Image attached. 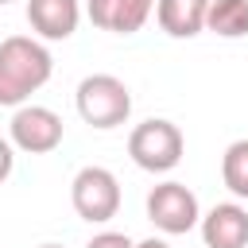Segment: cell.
I'll use <instances>...</instances> for the list:
<instances>
[{
  "label": "cell",
  "mask_w": 248,
  "mask_h": 248,
  "mask_svg": "<svg viewBox=\"0 0 248 248\" xmlns=\"http://www.w3.org/2000/svg\"><path fill=\"white\" fill-rule=\"evenodd\" d=\"M205 27L221 39H240L248 35V0H209Z\"/></svg>",
  "instance_id": "11"
},
{
  "label": "cell",
  "mask_w": 248,
  "mask_h": 248,
  "mask_svg": "<svg viewBox=\"0 0 248 248\" xmlns=\"http://www.w3.org/2000/svg\"><path fill=\"white\" fill-rule=\"evenodd\" d=\"M85 248H132V240H128L124 232H97Z\"/></svg>",
  "instance_id": "13"
},
{
  "label": "cell",
  "mask_w": 248,
  "mask_h": 248,
  "mask_svg": "<svg viewBox=\"0 0 248 248\" xmlns=\"http://www.w3.org/2000/svg\"><path fill=\"white\" fill-rule=\"evenodd\" d=\"M209 0H155V19L170 39H194L205 31Z\"/></svg>",
  "instance_id": "10"
},
{
  "label": "cell",
  "mask_w": 248,
  "mask_h": 248,
  "mask_svg": "<svg viewBox=\"0 0 248 248\" xmlns=\"http://www.w3.org/2000/svg\"><path fill=\"white\" fill-rule=\"evenodd\" d=\"M85 12L101 31L136 35L147 23V16L155 12V0H85Z\"/></svg>",
  "instance_id": "8"
},
{
  "label": "cell",
  "mask_w": 248,
  "mask_h": 248,
  "mask_svg": "<svg viewBox=\"0 0 248 248\" xmlns=\"http://www.w3.org/2000/svg\"><path fill=\"white\" fill-rule=\"evenodd\" d=\"M182 147H186V143H182L178 124H170V120H163V116H151V120L136 124L132 136H128V155H132V163H136L140 170H151V174L174 170L178 159H182Z\"/></svg>",
  "instance_id": "3"
},
{
  "label": "cell",
  "mask_w": 248,
  "mask_h": 248,
  "mask_svg": "<svg viewBox=\"0 0 248 248\" xmlns=\"http://www.w3.org/2000/svg\"><path fill=\"white\" fill-rule=\"evenodd\" d=\"M198 225H202L205 248H248V209L236 202L213 205Z\"/></svg>",
  "instance_id": "7"
},
{
  "label": "cell",
  "mask_w": 248,
  "mask_h": 248,
  "mask_svg": "<svg viewBox=\"0 0 248 248\" xmlns=\"http://www.w3.org/2000/svg\"><path fill=\"white\" fill-rule=\"evenodd\" d=\"M39 248H62V244H39Z\"/></svg>",
  "instance_id": "16"
},
{
  "label": "cell",
  "mask_w": 248,
  "mask_h": 248,
  "mask_svg": "<svg viewBox=\"0 0 248 248\" xmlns=\"http://www.w3.org/2000/svg\"><path fill=\"white\" fill-rule=\"evenodd\" d=\"M74 101H78V116L89 128H101V132L120 128L132 116V93L112 74H89V78H81Z\"/></svg>",
  "instance_id": "2"
},
{
  "label": "cell",
  "mask_w": 248,
  "mask_h": 248,
  "mask_svg": "<svg viewBox=\"0 0 248 248\" xmlns=\"http://www.w3.org/2000/svg\"><path fill=\"white\" fill-rule=\"evenodd\" d=\"M0 4H12V0H0Z\"/></svg>",
  "instance_id": "17"
},
{
  "label": "cell",
  "mask_w": 248,
  "mask_h": 248,
  "mask_svg": "<svg viewBox=\"0 0 248 248\" xmlns=\"http://www.w3.org/2000/svg\"><path fill=\"white\" fill-rule=\"evenodd\" d=\"M62 116L46 105H19L12 124H8V136H12V147L27 151V155H46L62 143Z\"/></svg>",
  "instance_id": "6"
},
{
  "label": "cell",
  "mask_w": 248,
  "mask_h": 248,
  "mask_svg": "<svg viewBox=\"0 0 248 248\" xmlns=\"http://www.w3.org/2000/svg\"><path fill=\"white\" fill-rule=\"evenodd\" d=\"M81 19V4L78 0H27V23L39 39H70L78 31Z\"/></svg>",
  "instance_id": "9"
},
{
  "label": "cell",
  "mask_w": 248,
  "mask_h": 248,
  "mask_svg": "<svg viewBox=\"0 0 248 248\" xmlns=\"http://www.w3.org/2000/svg\"><path fill=\"white\" fill-rule=\"evenodd\" d=\"M70 202L74 213L89 225H105L120 209V182L108 167H81L70 182Z\"/></svg>",
  "instance_id": "4"
},
{
  "label": "cell",
  "mask_w": 248,
  "mask_h": 248,
  "mask_svg": "<svg viewBox=\"0 0 248 248\" xmlns=\"http://www.w3.org/2000/svg\"><path fill=\"white\" fill-rule=\"evenodd\" d=\"M12 167H16V151H12L8 140H0V182L12 174Z\"/></svg>",
  "instance_id": "14"
},
{
  "label": "cell",
  "mask_w": 248,
  "mask_h": 248,
  "mask_svg": "<svg viewBox=\"0 0 248 248\" xmlns=\"http://www.w3.org/2000/svg\"><path fill=\"white\" fill-rule=\"evenodd\" d=\"M132 248H170V244L159 240V236H147V240H140V244H132Z\"/></svg>",
  "instance_id": "15"
},
{
  "label": "cell",
  "mask_w": 248,
  "mask_h": 248,
  "mask_svg": "<svg viewBox=\"0 0 248 248\" xmlns=\"http://www.w3.org/2000/svg\"><path fill=\"white\" fill-rule=\"evenodd\" d=\"M221 178L236 198H248V140H236L221 155Z\"/></svg>",
  "instance_id": "12"
},
{
  "label": "cell",
  "mask_w": 248,
  "mask_h": 248,
  "mask_svg": "<svg viewBox=\"0 0 248 248\" xmlns=\"http://www.w3.org/2000/svg\"><path fill=\"white\" fill-rule=\"evenodd\" d=\"M147 221H151L159 232L178 236V232L198 229L202 205H198V198H194L190 186H182V182H159V186H151V194H147Z\"/></svg>",
  "instance_id": "5"
},
{
  "label": "cell",
  "mask_w": 248,
  "mask_h": 248,
  "mask_svg": "<svg viewBox=\"0 0 248 248\" xmlns=\"http://www.w3.org/2000/svg\"><path fill=\"white\" fill-rule=\"evenodd\" d=\"M54 74L50 50L31 35H8L0 43V105L19 108L35 89H43Z\"/></svg>",
  "instance_id": "1"
}]
</instances>
